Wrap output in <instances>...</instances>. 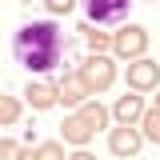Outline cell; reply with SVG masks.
<instances>
[{
	"mask_svg": "<svg viewBox=\"0 0 160 160\" xmlns=\"http://www.w3.org/2000/svg\"><path fill=\"white\" fill-rule=\"evenodd\" d=\"M68 48V40L52 20H32L12 36V56L28 68V72H52Z\"/></svg>",
	"mask_w": 160,
	"mask_h": 160,
	"instance_id": "1",
	"label": "cell"
},
{
	"mask_svg": "<svg viewBox=\"0 0 160 160\" xmlns=\"http://www.w3.org/2000/svg\"><path fill=\"white\" fill-rule=\"evenodd\" d=\"M108 120V112L100 108V104H84V112H76V116L64 120V140H72V144H84V140L96 132L100 124Z\"/></svg>",
	"mask_w": 160,
	"mask_h": 160,
	"instance_id": "2",
	"label": "cell"
},
{
	"mask_svg": "<svg viewBox=\"0 0 160 160\" xmlns=\"http://www.w3.org/2000/svg\"><path fill=\"white\" fill-rule=\"evenodd\" d=\"M132 0H84V16L92 24H116V20L128 16Z\"/></svg>",
	"mask_w": 160,
	"mask_h": 160,
	"instance_id": "3",
	"label": "cell"
},
{
	"mask_svg": "<svg viewBox=\"0 0 160 160\" xmlns=\"http://www.w3.org/2000/svg\"><path fill=\"white\" fill-rule=\"evenodd\" d=\"M80 80H84L88 88H108V84H112V64H108L104 56H92L84 68H80Z\"/></svg>",
	"mask_w": 160,
	"mask_h": 160,
	"instance_id": "4",
	"label": "cell"
},
{
	"mask_svg": "<svg viewBox=\"0 0 160 160\" xmlns=\"http://www.w3.org/2000/svg\"><path fill=\"white\" fill-rule=\"evenodd\" d=\"M112 44H116V52H120V56H136V52H144L148 36H144V28L128 24V28H124V32H120V36L112 40Z\"/></svg>",
	"mask_w": 160,
	"mask_h": 160,
	"instance_id": "5",
	"label": "cell"
},
{
	"mask_svg": "<svg viewBox=\"0 0 160 160\" xmlns=\"http://www.w3.org/2000/svg\"><path fill=\"white\" fill-rule=\"evenodd\" d=\"M160 80V68L152 60H136V64H128V84L132 88H152Z\"/></svg>",
	"mask_w": 160,
	"mask_h": 160,
	"instance_id": "6",
	"label": "cell"
},
{
	"mask_svg": "<svg viewBox=\"0 0 160 160\" xmlns=\"http://www.w3.org/2000/svg\"><path fill=\"white\" fill-rule=\"evenodd\" d=\"M108 144H112V152H116V156H132V152L140 148V132H132V128L124 124V128H116V132L108 136Z\"/></svg>",
	"mask_w": 160,
	"mask_h": 160,
	"instance_id": "7",
	"label": "cell"
},
{
	"mask_svg": "<svg viewBox=\"0 0 160 160\" xmlns=\"http://www.w3.org/2000/svg\"><path fill=\"white\" fill-rule=\"evenodd\" d=\"M24 96H28V104H32V108H52L60 92L52 88V84H28V88H24Z\"/></svg>",
	"mask_w": 160,
	"mask_h": 160,
	"instance_id": "8",
	"label": "cell"
},
{
	"mask_svg": "<svg viewBox=\"0 0 160 160\" xmlns=\"http://www.w3.org/2000/svg\"><path fill=\"white\" fill-rule=\"evenodd\" d=\"M116 116L128 124V120H136V116H144V100L140 96H120L116 100Z\"/></svg>",
	"mask_w": 160,
	"mask_h": 160,
	"instance_id": "9",
	"label": "cell"
},
{
	"mask_svg": "<svg viewBox=\"0 0 160 160\" xmlns=\"http://www.w3.org/2000/svg\"><path fill=\"white\" fill-rule=\"evenodd\" d=\"M144 128H148V140H156V144H160V108L144 116Z\"/></svg>",
	"mask_w": 160,
	"mask_h": 160,
	"instance_id": "10",
	"label": "cell"
},
{
	"mask_svg": "<svg viewBox=\"0 0 160 160\" xmlns=\"http://www.w3.org/2000/svg\"><path fill=\"white\" fill-rule=\"evenodd\" d=\"M12 120H16V100L0 96V124H12Z\"/></svg>",
	"mask_w": 160,
	"mask_h": 160,
	"instance_id": "11",
	"label": "cell"
},
{
	"mask_svg": "<svg viewBox=\"0 0 160 160\" xmlns=\"http://www.w3.org/2000/svg\"><path fill=\"white\" fill-rule=\"evenodd\" d=\"M36 160H60V148H56V144H40V148H36Z\"/></svg>",
	"mask_w": 160,
	"mask_h": 160,
	"instance_id": "12",
	"label": "cell"
},
{
	"mask_svg": "<svg viewBox=\"0 0 160 160\" xmlns=\"http://www.w3.org/2000/svg\"><path fill=\"white\" fill-rule=\"evenodd\" d=\"M44 4H48L52 12H68V8H72V0H44Z\"/></svg>",
	"mask_w": 160,
	"mask_h": 160,
	"instance_id": "13",
	"label": "cell"
},
{
	"mask_svg": "<svg viewBox=\"0 0 160 160\" xmlns=\"http://www.w3.org/2000/svg\"><path fill=\"white\" fill-rule=\"evenodd\" d=\"M12 152H16V144H8V140H4V144H0V160H12Z\"/></svg>",
	"mask_w": 160,
	"mask_h": 160,
	"instance_id": "14",
	"label": "cell"
},
{
	"mask_svg": "<svg viewBox=\"0 0 160 160\" xmlns=\"http://www.w3.org/2000/svg\"><path fill=\"white\" fill-rule=\"evenodd\" d=\"M72 160H96V156H88V152H76V156H72Z\"/></svg>",
	"mask_w": 160,
	"mask_h": 160,
	"instance_id": "15",
	"label": "cell"
}]
</instances>
